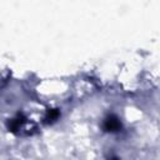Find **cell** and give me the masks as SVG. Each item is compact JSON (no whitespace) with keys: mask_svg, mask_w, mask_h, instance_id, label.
Wrapping results in <instances>:
<instances>
[{"mask_svg":"<svg viewBox=\"0 0 160 160\" xmlns=\"http://www.w3.org/2000/svg\"><path fill=\"white\" fill-rule=\"evenodd\" d=\"M121 128V124H120V120L115 116H109L106 118L105 122H104V129L106 131H118L119 129Z\"/></svg>","mask_w":160,"mask_h":160,"instance_id":"6da1fadb","label":"cell"},{"mask_svg":"<svg viewBox=\"0 0 160 160\" xmlns=\"http://www.w3.org/2000/svg\"><path fill=\"white\" fill-rule=\"evenodd\" d=\"M58 116H59V111H58V110H50V111H48V116H46L45 119H46L48 122H50V121L56 120Z\"/></svg>","mask_w":160,"mask_h":160,"instance_id":"7a4b0ae2","label":"cell"}]
</instances>
